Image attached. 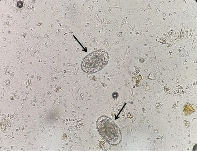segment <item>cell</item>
Here are the masks:
<instances>
[{
  "instance_id": "cell-6",
  "label": "cell",
  "mask_w": 197,
  "mask_h": 151,
  "mask_svg": "<svg viewBox=\"0 0 197 151\" xmlns=\"http://www.w3.org/2000/svg\"><path fill=\"white\" fill-rule=\"evenodd\" d=\"M112 96L114 99H117L118 98L119 96L118 93H117V92H114L113 93Z\"/></svg>"
},
{
  "instance_id": "cell-3",
  "label": "cell",
  "mask_w": 197,
  "mask_h": 151,
  "mask_svg": "<svg viewBox=\"0 0 197 151\" xmlns=\"http://www.w3.org/2000/svg\"><path fill=\"white\" fill-rule=\"evenodd\" d=\"M23 1H16L13 2L12 9L16 12H19L21 11L24 7Z\"/></svg>"
},
{
  "instance_id": "cell-2",
  "label": "cell",
  "mask_w": 197,
  "mask_h": 151,
  "mask_svg": "<svg viewBox=\"0 0 197 151\" xmlns=\"http://www.w3.org/2000/svg\"><path fill=\"white\" fill-rule=\"evenodd\" d=\"M109 60V54L107 51L99 50L87 55L81 63V68L87 73H96L103 69Z\"/></svg>"
},
{
  "instance_id": "cell-5",
  "label": "cell",
  "mask_w": 197,
  "mask_h": 151,
  "mask_svg": "<svg viewBox=\"0 0 197 151\" xmlns=\"http://www.w3.org/2000/svg\"><path fill=\"white\" fill-rule=\"evenodd\" d=\"M9 121L5 118H3L1 123V130L2 131L5 130L9 125Z\"/></svg>"
},
{
  "instance_id": "cell-4",
  "label": "cell",
  "mask_w": 197,
  "mask_h": 151,
  "mask_svg": "<svg viewBox=\"0 0 197 151\" xmlns=\"http://www.w3.org/2000/svg\"><path fill=\"white\" fill-rule=\"evenodd\" d=\"M195 111V109L194 107L191 105H187L185 106L184 111L186 115H189L192 114Z\"/></svg>"
},
{
  "instance_id": "cell-1",
  "label": "cell",
  "mask_w": 197,
  "mask_h": 151,
  "mask_svg": "<svg viewBox=\"0 0 197 151\" xmlns=\"http://www.w3.org/2000/svg\"><path fill=\"white\" fill-rule=\"evenodd\" d=\"M97 128L100 136L109 144L116 146L120 142V132L110 118L105 116L100 117L97 122Z\"/></svg>"
}]
</instances>
